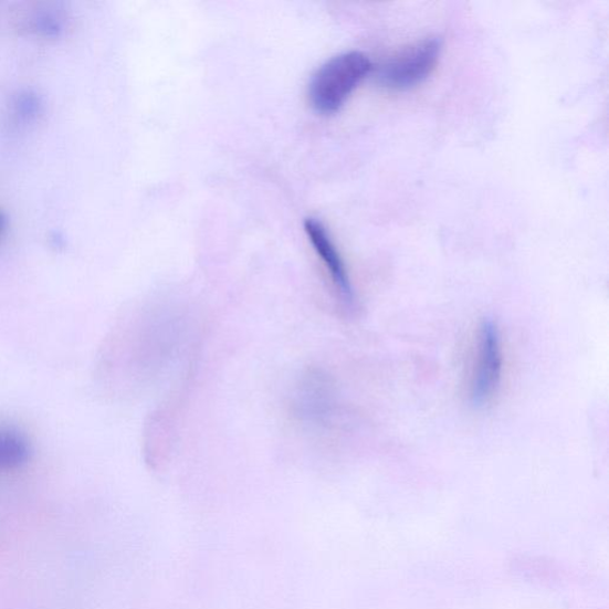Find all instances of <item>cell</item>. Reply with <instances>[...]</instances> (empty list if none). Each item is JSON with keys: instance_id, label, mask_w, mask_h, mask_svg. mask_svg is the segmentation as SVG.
I'll use <instances>...</instances> for the list:
<instances>
[{"instance_id": "1", "label": "cell", "mask_w": 609, "mask_h": 609, "mask_svg": "<svg viewBox=\"0 0 609 609\" xmlns=\"http://www.w3.org/2000/svg\"><path fill=\"white\" fill-rule=\"evenodd\" d=\"M371 69L370 59L363 52L342 53L326 61L309 82L312 106L323 115L338 113Z\"/></svg>"}, {"instance_id": "2", "label": "cell", "mask_w": 609, "mask_h": 609, "mask_svg": "<svg viewBox=\"0 0 609 609\" xmlns=\"http://www.w3.org/2000/svg\"><path fill=\"white\" fill-rule=\"evenodd\" d=\"M504 345L497 324L483 319L479 326L470 397L475 408L490 403L503 381Z\"/></svg>"}, {"instance_id": "3", "label": "cell", "mask_w": 609, "mask_h": 609, "mask_svg": "<svg viewBox=\"0 0 609 609\" xmlns=\"http://www.w3.org/2000/svg\"><path fill=\"white\" fill-rule=\"evenodd\" d=\"M442 41L427 39L388 60L378 72L381 85L396 91L413 88L424 83L439 64Z\"/></svg>"}, {"instance_id": "4", "label": "cell", "mask_w": 609, "mask_h": 609, "mask_svg": "<svg viewBox=\"0 0 609 609\" xmlns=\"http://www.w3.org/2000/svg\"><path fill=\"white\" fill-rule=\"evenodd\" d=\"M305 231L316 253L323 261L327 273L330 274L339 300L347 305H353L355 302V294L351 281L346 264L343 262L329 232H327L324 224L316 220V218H307L305 221Z\"/></svg>"}, {"instance_id": "5", "label": "cell", "mask_w": 609, "mask_h": 609, "mask_svg": "<svg viewBox=\"0 0 609 609\" xmlns=\"http://www.w3.org/2000/svg\"><path fill=\"white\" fill-rule=\"evenodd\" d=\"M30 443L24 433L0 426V472L18 470L30 458Z\"/></svg>"}, {"instance_id": "6", "label": "cell", "mask_w": 609, "mask_h": 609, "mask_svg": "<svg viewBox=\"0 0 609 609\" xmlns=\"http://www.w3.org/2000/svg\"><path fill=\"white\" fill-rule=\"evenodd\" d=\"M6 227H7L6 217L2 212H0V238H2Z\"/></svg>"}]
</instances>
